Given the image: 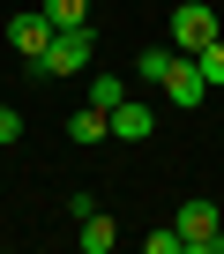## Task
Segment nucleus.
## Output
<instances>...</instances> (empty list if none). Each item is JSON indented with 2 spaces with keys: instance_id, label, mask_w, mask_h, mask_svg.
<instances>
[{
  "instance_id": "nucleus-15",
  "label": "nucleus",
  "mask_w": 224,
  "mask_h": 254,
  "mask_svg": "<svg viewBox=\"0 0 224 254\" xmlns=\"http://www.w3.org/2000/svg\"><path fill=\"white\" fill-rule=\"evenodd\" d=\"M67 217H75V224H82V217H97V194H90V187H75V194H67Z\"/></svg>"
},
{
  "instance_id": "nucleus-11",
  "label": "nucleus",
  "mask_w": 224,
  "mask_h": 254,
  "mask_svg": "<svg viewBox=\"0 0 224 254\" xmlns=\"http://www.w3.org/2000/svg\"><path fill=\"white\" fill-rule=\"evenodd\" d=\"M165 67H172V45H150V53H135V82H165Z\"/></svg>"
},
{
  "instance_id": "nucleus-12",
  "label": "nucleus",
  "mask_w": 224,
  "mask_h": 254,
  "mask_svg": "<svg viewBox=\"0 0 224 254\" xmlns=\"http://www.w3.org/2000/svg\"><path fill=\"white\" fill-rule=\"evenodd\" d=\"M45 15H53V30H75V23H90V0H45Z\"/></svg>"
},
{
  "instance_id": "nucleus-8",
  "label": "nucleus",
  "mask_w": 224,
  "mask_h": 254,
  "mask_svg": "<svg viewBox=\"0 0 224 254\" xmlns=\"http://www.w3.org/2000/svg\"><path fill=\"white\" fill-rule=\"evenodd\" d=\"M75 247H82V254H112V247H120V224H112V217L97 209V217H82V232H75Z\"/></svg>"
},
{
  "instance_id": "nucleus-9",
  "label": "nucleus",
  "mask_w": 224,
  "mask_h": 254,
  "mask_svg": "<svg viewBox=\"0 0 224 254\" xmlns=\"http://www.w3.org/2000/svg\"><path fill=\"white\" fill-rule=\"evenodd\" d=\"M90 105H105V112H112V105H127V75L97 67V75H90Z\"/></svg>"
},
{
  "instance_id": "nucleus-4",
  "label": "nucleus",
  "mask_w": 224,
  "mask_h": 254,
  "mask_svg": "<svg viewBox=\"0 0 224 254\" xmlns=\"http://www.w3.org/2000/svg\"><path fill=\"white\" fill-rule=\"evenodd\" d=\"M8 45L38 67V60H45V45H53V15H45V8H38V15H8Z\"/></svg>"
},
{
  "instance_id": "nucleus-5",
  "label": "nucleus",
  "mask_w": 224,
  "mask_h": 254,
  "mask_svg": "<svg viewBox=\"0 0 224 254\" xmlns=\"http://www.w3.org/2000/svg\"><path fill=\"white\" fill-rule=\"evenodd\" d=\"M165 97H172L179 112L209 97V82H202V67H194V53H172V67H165Z\"/></svg>"
},
{
  "instance_id": "nucleus-10",
  "label": "nucleus",
  "mask_w": 224,
  "mask_h": 254,
  "mask_svg": "<svg viewBox=\"0 0 224 254\" xmlns=\"http://www.w3.org/2000/svg\"><path fill=\"white\" fill-rule=\"evenodd\" d=\"M194 67H202V82H209V90H224V30H217V38L194 53Z\"/></svg>"
},
{
  "instance_id": "nucleus-7",
  "label": "nucleus",
  "mask_w": 224,
  "mask_h": 254,
  "mask_svg": "<svg viewBox=\"0 0 224 254\" xmlns=\"http://www.w3.org/2000/svg\"><path fill=\"white\" fill-rule=\"evenodd\" d=\"M105 135H112V112H105V105H82V112L67 120V142H82V150H97Z\"/></svg>"
},
{
  "instance_id": "nucleus-2",
  "label": "nucleus",
  "mask_w": 224,
  "mask_h": 254,
  "mask_svg": "<svg viewBox=\"0 0 224 254\" xmlns=\"http://www.w3.org/2000/svg\"><path fill=\"white\" fill-rule=\"evenodd\" d=\"M172 224H179L187 254H209V247H217V232H224V209H217L209 194H187V202L172 209Z\"/></svg>"
},
{
  "instance_id": "nucleus-13",
  "label": "nucleus",
  "mask_w": 224,
  "mask_h": 254,
  "mask_svg": "<svg viewBox=\"0 0 224 254\" xmlns=\"http://www.w3.org/2000/svg\"><path fill=\"white\" fill-rule=\"evenodd\" d=\"M142 254H187V239H179V224H165V232H150V239H142Z\"/></svg>"
},
{
  "instance_id": "nucleus-1",
  "label": "nucleus",
  "mask_w": 224,
  "mask_h": 254,
  "mask_svg": "<svg viewBox=\"0 0 224 254\" xmlns=\"http://www.w3.org/2000/svg\"><path fill=\"white\" fill-rule=\"evenodd\" d=\"M90 53H97V30H90V23H75V30H53V45H45L38 75H82V67H90Z\"/></svg>"
},
{
  "instance_id": "nucleus-6",
  "label": "nucleus",
  "mask_w": 224,
  "mask_h": 254,
  "mask_svg": "<svg viewBox=\"0 0 224 254\" xmlns=\"http://www.w3.org/2000/svg\"><path fill=\"white\" fill-rule=\"evenodd\" d=\"M150 135H157V112H150L142 97L112 105V142H150Z\"/></svg>"
},
{
  "instance_id": "nucleus-3",
  "label": "nucleus",
  "mask_w": 224,
  "mask_h": 254,
  "mask_svg": "<svg viewBox=\"0 0 224 254\" xmlns=\"http://www.w3.org/2000/svg\"><path fill=\"white\" fill-rule=\"evenodd\" d=\"M209 38H217V8H209V0H187V8H172V38H165L172 53H202Z\"/></svg>"
},
{
  "instance_id": "nucleus-14",
  "label": "nucleus",
  "mask_w": 224,
  "mask_h": 254,
  "mask_svg": "<svg viewBox=\"0 0 224 254\" xmlns=\"http://www.w3.org/2000/svg\"><path fill=\"white\" fill-rule=\"evenodd\" d=\"M23 142V112H8V105H0V150H15Z\"/></svg>"
}]
</instances>
